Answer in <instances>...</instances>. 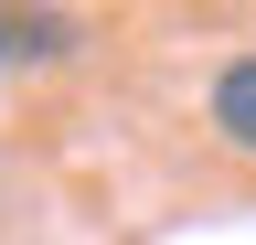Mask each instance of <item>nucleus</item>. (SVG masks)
Listing matches in <instances>:
<instances>
[{
	"label": "nucleus",
	"mask_w": 256,
	"mask_h": 245,
	"mask_svg": "<svg viewBox=\"0 0 256 245\" xmlns=\"http://www.w3.org/2000/svg\"><path fill=\"white\" fill-rule=\"evenodd\" d=\"M214 128L235 149H256V53H235V64L214 75Z\"/></svg>",
	"instance_id": "nucleus-1"
},
{
	"label": "nucleus",
	"mask_w": 256,
	"mask_h": 245,
	"mask_svg": "<svg viewBox=\"0 0 256 245\" xmlns=\"http://www.w3.org/2000/svg\"><path fill=\"white\" fill-rule=\"evenodd\" d=\"M64 43H75V21H54V11H0V53H32V64H43V53H64Z\"/></svg>",
	"instance_id": "nucleus-2"
}]
</instances>
